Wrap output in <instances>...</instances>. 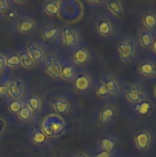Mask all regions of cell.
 I'll return each mask as SVG.
<instances>
[{
  "label": "cell",
  "mask_w": 156,
  "mask_h": 157,
  "mask_svg": "<svg viewBox=\"0 0 156 157\" xmlns=\"http://www.w3.org/2000/svg\"><path fill=\"white\" fill-rule=\"evenodd\" d=\"M124 92L125 98L132 103H139L143 99V93L142 90L136 86H125Z\"/></svg>",
  "instance_id": "cell-3"
},
{
  "label": "cell",
  "mask_w": 156,
  "mask_h": 157,
  "mask_svg": "<svg viewBox=\"0 0 156 157\" xmlns=\"http://www.w3.org/2000/svg\"><path fill=\"white\" fill-rule=\"evenodd\" d=\"M139 74L144 77H151L155 75V65L151 62H145L139 68Z\"/></svg>",
  "instance_id": "cell-14"
},
{
  "label": "cell",
  "mask_w": 156,
  "mask_h": 157,
  "mask_svg": "<svg viewBox=\"0 0 156 157\" xmlns=\"http://www.w3.org/2000/svg\"><path fill=\"white\" fill-rule=\"evenodd\" d=\"M6 63L8 66L12 67H17L21 64V57L18 54L12 55L11 56L6 58Z\"/></svg>",
  "instance_id": "cell-27"
},
{
  "label": "cell",
  "mask_w": 156,
  "mask_h": 157,
  "mask_svg": "<svg viewBox=\"0 0 156 157\" xmlns=\"http://www.w3.org/2000/svg\"><path fill=\"white\" fill-rule=\"evenodd\" d=\"M24 107V104L19 100H15V101H12V102L9 104V109L11 112L12 113H18L19 112V110H21L22 107Z\"/></svg>",
  "instance_id": "cell-29"
},
{
  "label": "cell",
  "mask_w": 156,
  "mask_h": 157,
  "mask_svg": "<svg viewBox=\"0 0 156 157\" xmlns=\"http://www.w3.org/2000/svg\"><path fill=\"white\" fill-rule=\"evenodd\" d=\"M120 59L123 62H128L132 60L136 52V44L133 41H122L118 45Z\"/></svg>",
  "instance_id": "cell-1"
},
{
  "label": "cell",
  "mask_w": 156,
  "mask_h": 157,
  "mask_svg": "<svg viewBox=\"0 0 156 157\" xmlns=\"http://www.w3.org/2000/svg\"><path fill=\"white\" fill-rule=\"evenodd\" d=\"M143 25L147 29H152L156 25L155 15L151 12H146L143 17Z\"/></svg>",
  "instance_id": "cell-20"
},
{
  "label": "cell",
  "mask_w": 156,
  "mask_h": 157,
  "mask_svg": "<svg viewBox=\"0 0 156 157\" xmlns=\"http://www.w3.org/2000/svg\"><path fill=\"white\" fill-rule=\"evenodd\" d=\"M8 9V2L6 0H0V12H5Z\"/></svg>",
  "instance_id": "cell-33"
},
{
  "label": "cell",
  "mask_w": 156,
  "mask_h": 157,
  "mask_svg": "<svg viewBox=\"0 0 156 157\" xmlns=\"http://www.w3.org/2000/svg\"><path fill=\"white\" fill-rule=\"evenodd\" d=\"M16 15H17V14L15 13V12H11L9 14V17L10 18H14L15 16H16Z\"/></svg>",
  "instance_id": "cell-36"
},
{
  "label": "cell",
  "mask_w": 156,
  "mask_h": 157,
  "mask_svg": "<svg viewBox=\"0 0 156 157\" xmlns=\"http://www.w3.org/2000/svg\"><path fill=\"white\" fill-rule=\"evenodd\" d=\"M59 33V29L58 27H50L48 29H46L43 31L42 36L44 40H51L57 36Z\"/></svg>",
  "instance_id": "cell-23"
},
{
  "label": "cell",
  "mask_w": 156,
  "mask_h": 157,
  "mask_svg": "<svg viewBox=\"0 0 156 157\" xmlns=\"http://www.w3.org/2000/svg\"><path fill=\"white\" fill-rule=\"evenodd\" d=\"M21 57V64L25 68H32L35 65V61L32 60L28 53H23L20 55Z\"/></svg>",
  "instance_id": "cell-25"
},
{
  "label": "cell",
  "mask_w": 156,
  "mask_h": 157,
  "mask_svg": "<svg viewBox=\"0 0 156 157\" xmlns=\"http://www.w3.org/2000/svg\"><path fill=\"white\" fill-rule=\"evenodd\" d=\"M153 41H154V39L152 38V35L148 31H144L141 33L140 36H139L140 44L145 48H151Z\"/></svg>",
  "instance_id": "cell-18"
},
{
  "label": "cell",
  "mask_w": 156,
  "mask_h": 157,
  "mask_svg": "<svg viewBox=\"0 0 156 157\" xmlns=\"http://www.w3.org/2000/svg\"><path fill=\"white\" fill-rule=\"evenodd\" d=\"M101 146H102V150H103L111 152L112 153V151H113V149H114L116 144H115V143L113 142V140H111L108 139V138L103 137L101 140Z\"/></svg>",
  "instance_id": "cell-28"
},
{
  "label": "cell",
  "mask_w": 156,
  "mask_h": 157,
  "mask_svg": "<svg viewBox=\"0 0 156 157\" xmlns=\"http://www.w3.org/2000/svg\"><path fill=\"white\" fill-rule=\"evenodd\" d=\"M101 83L103 84L104 87L107 90V91L110 93V94H116L119 92V84H118L117 81L114 78H111V77H106V78H103V80H102Z\"/></svg>",
  "instance_id": "cell-11"
},
{
  "label": "cell",
  "mask_w": 156,
  "mask_h": 157,
  "mask_svg": "<svg viewBox=\"0 0 156 157\" xmlns=\"http://www.w3.org/2000/svg\"><path fill=\"white\" fill-rule=\"evenodd\" d=\"M41 101L39 98L36 96L31 97L28 100V108L33 111H38L39 109L41 108Z\"/></svg>",
  "instance_id": "cell-22"
},
{
  "label": "cell",
  "mask_w": 156,
  "mask_h": 157,
  "mask_svg": "<svg viewBox=\"0 0 156 157\" xmlns=\"http://www.w3.org/2000/svg\"><path fill=\"white\" fill-rule=\"evenodd\" d=\"M6 122H5L3 120L0 119V133H2V132H3V130H5V128H6Z\"/></svg>",
  "instance_id": "cell-35"
},
{
  "label": "cell",
  "mask_w": 156,
  "mask_h": 157,
  "mask_svg": "<svg viewBox=\"0 0 156 157\" xmlns=\"http://www.w3.org/2000/svg\"><path fill=\"white\" fill-rule=\"evenodd\" d=\"M6 65V58L2 55H0V72L5 68Z\"/></svg>",
  "instance_id": "cell-34"
},
{
  "label": "cell",
  "mask_w": 156,
  "mask_h": 157,
  "mask_svg": "<svg viewBox=\"0 0 156 157\" xmlns=\"http://www.w3.org/2000/svg\"><path fill=\"white\" fill-rule=\"evenodd\" d=\"M53 107L55 111L59 114L67 113L70 107V103L64 100H55L53 101Z\"/></svg>",
  "instance_id": "cell-15"
},
{
  "label": "cell",
  "mask_w": 156,
  "mask_h": 157,
  "mask_svg": "<svg viewBox=\"0 0 156 157\" xmlns=\"http://www.w3.org/2000/svg\"><path fill=\"white\" fill-rule=\"evenodd\" d=\"M62 34L64 43L67 47H70V46L73 45V44H75L77 42L78 35L70 27L64 28L62 31Z\"/></svg>",
  "instance_id": "cell-7"
},
{
  "label": "cell",
  "mask_w": 156,
  "mask_h": 157,
  "mask_svg": "<svg viewBox=\"0 0 156 157\" xmlns=\"http://www.w3.org/2000/svg\"><path fill=\"white\" fill-rule=\"evenodd\" d=\"M74 70L71 66H64V67H61V77L63 79L70 81L74 77Z\"/></svg>",
  "instance_id": "cell-24"
},
{
  "label": "cell",
  "mask_w": 156,
  "mask_h": 157,
  "mask_svg": "<svg viewBox=\"0 0 156 157\" xmlns=\"http://www.w3.org/2000/svg\"><path fill=\"white\" fill-rule=\"evenodd\" d=\"M93 157H112V153L111 152H108L102 150L101 151L96 153L93 156Z\"/></svg>",
  "instance_id": "cell-32"
},
{
  "label": "cell",
  "mask_w": 156,
  "mask_h": 157,
  "mask_svg": "<svg viewBox=\"0 0 156 157\" xmlns=\"http://www.w3.org/2000/svg\"><path fill=\"white\" fill-rule=\"evenodd\" d=\"M61 67L58 60L52 57H48L45 66V71L51 78L58 79L61 78Z\"/></svg>",
  "instance_id": "cell-2"
},
{
  "label": "cell",
  "mask_w": 156,
  "mask_h": 157,
  "mask_svg": "<svg viewBox=\"0 0 156 157\" xmlns=\"http://www.w3.org/2000/svg\"><path fill=\"white\" fill-rule=\"evenodd\" d=\"M151 135L148 132H140L135 137V143L137 148L140 150H146L151 144Z\"/></svg>",
  "instance_id": "cell-4"
},
{
  "label": "cell",
  "mask_w": 156,
  "mask_h": 157,
  "mask_svg": "<svg viewBox=\"0 0 156 157\" xmlns=\"http://www.w3.org/2000/svg\"><path fill=\"white\" fill-rule=\"evenodd\" d=\"M76 157H90V156H89L88 155L86 154V153H79V154L77 155V156H76Z\"/></svg>",
  "instance_id": "cell-38"
},
{
  "label": "cell",
  "mask_w": 156,
  "mask_h": 157,
  "mask_svg": "<svg viewBox=\"0 0 156 157\" xmlns=\"http://www.w3.org/2000/svg\"><path fill=\"white\" fill-rule=\"evenodd\" d=\"M90 53L84 48H80L76 49L73 54V59L75 64L78 65H84L87 64L90 60Z\"/></svg>",
  "instance_id": "cell-6"
},
{
  "label": "cell",
  "mask_w": 156,
  "mask_h": 157,
  "mask_svg": "<svg viewBox=\"0 0 156 157\" xmlns=\"http://www.w3.org/2000/svg\"><path fill=\"white\" fill-rule=\"evenodd\" d=\"M151 48H152V51L154 52V53H155V41H154V40L153 41L152 44H151Z\"/></svg>",
  "instance_id": "cell-37"
},
{
  "label": "cell",
  "mask_w": 156,
  "mask_h": 157,
  "mask_svg": "<svg viewBox=\"0 0 156 157\" xmlns=\"http://www.w3.org/2000/svg\"><path fill=\"white\" fill-rule=\"evenodd\" d=\"M96 94H97L99 97H100V98H106L108 95H110V93L107 91V90L106 89V87H104V85L102 84V83L98 85L97 88H96Z\"/></svg>",
  "instance_id": "cell-30"
},
{
  "label": "cell",
  "mask_w": 156,
  "mask_h": 157,
  "mask_svg": "<svg viewBox=\"0 0 156 157\" xmlns=\"http://www.w3.org/2000/svg\"><path fill=\"white\" fill-rule=\"evenodd\" d=\"M35 22L31 18H24L21 20L18 24V30L21 33L30 32L35 29Z\"/></svg>",
  "instance_id": "cell-13"
},
{
  "label": "cell",
  "mask_w": 156,
  "mask_h": 157,
  "mask_svg": "<svg viewBox=\"0 0 156 157\" xmlns=\"http://www.w3.org/2000/svg\"><path fill=\"white\" fill-rule=\"evenodd\" d=\"M28 55L35 61V63L41 61L44 57V52L42 49L34 43L31 42L28 46Z\"/></svg>",
  "instance_id": "cell-9"
},
{
  "label": "cell",
  "mask_w": 156,
  "mask_h": 157,
  "mask_svg": "<svg viewBox=\"0 0 156 157\" xmlns=\"http://www.w3.org/2000/svg\"><path fill=\"white\" fill-rule=\"evenodd\" d=\"M18 117L21 121H28L32 118V111L28 108V106H24L18 113Z\"/></svg>",
  "instance_id": "cell-26"
},
{
  "label": "cell",
  "mask_w": 156,
  "mask_h": 157,
  "mask_svg": "<svg viewBox=\"0 0 156 157\" xmlns=\"http://www.w3.org/2000/svg\"><path fill=\"white\" fill-rule=\"evenodd\" d=\"M24 92V87L20 83L13 82L9 85V94L15 99H19L23 95Z\"/></svg>",
  "instance_id": "cell-12"
},
{
  "label": "cell",
  "mask_w": 156,
  "mask_h": 157,
  "mask_svg": "<svg viewBox=\"0 0 156 157\" xmlns=\"http://www.w3.org/2000/svg\"><path fill=\"white\" fill-rule=\"evenodd\" d=\"M107 7L110 9V12H113L116 16L121 17L123 15L122 4L120 1L118 0H109L107 1Z\"/></svg>",
  "instance_id": "cell-16"
},
{
  "label": "cell",
  "mask_w": 156,
  "mask_h": 157,
  "mask_svg": "<svg viewBox=\"0 0 156 157\" xmlns=\"http://www.w3.org/2000/svg\"><path fill=\"white\" fill-rule=\"evenodd\" d=\"M47 140V136L44 133V132L38 128H35L33 135H32V140L37 144H42Z\"/></svg>",
  "instance_id": "cell-21"
},
{
  "label": "cell",
  "mask_w": 156,
  "mask_h": 157,
  "mask_svg": "<svg viewBox=\"0 0 156 157\" xmlns=\"http://www.w3.org/2000/svg\"><path fill=\"white\" fill-rule=\"evenodd\" d=\"M115 115V109L111 107H107L102 109L99 113V125L100 127L105 125L108 121H110Z\"/></svg>",
  "instance_id": "cell-10"
},
{
  "label": "cell",
  "mask_w": 156,
  "mask_h": 157,
  "mask_svg": "<svg viewBox=\"0 0 156 157\" xmlns=\"http://www.w3.org/2000/svg\"><path fill=\"white\" fill-rule=\"evenodd\" d=\"M9 94V85L0 86V97L6 98Z\"/></svg>",
  "instance_id": "cell-31"
},
{
  "label": "cell",
  "mask_w": 156,
  "mask_h": 157,
  "mask_svg": "<svg viewBox=\"0 0 156 157\" xmlns=\"http://www.w3.org/2000/svg\"><path fill=\"white\" fill-rule=\"evenodd\" d=\"M96 30H97V32L99 35L106 37L111 34L112 31H113V26H112L110 20L106 19V18H103V19H101L97 23Z\"/></svg>",
  "instance_id": "cell-8"
},
{
  "label": "cell",
  "mask_w": 156,
  "mask_h": 157,
  "mask_svg": "<svg viewBox=\"0 0 156 157\" xmlns=\"http://www.w3.org/2000/svg\"><path fill=\"white\" fill-rule=\"evenodd\" d=\"M44 10L50 15H58L60 12V5L57 2H47L44 6Z\"/></svg>",
  "instance_id": "cell-17"
},
{
  "label": "cell",
  "mask_w": 156,
  "mask_h": 157,
  "mask_svg": "<svg viewBox=\"0 0 156 157\" xmlns=\"http://www.w3.org/2000/svg\"><path fill=\"white\" fill-rule=\"evenodd\" d=\"M74 87L78 91H85L91 85V79L86 74H80L76 75L73 81Z\"/></svg>",
  "instance_id": "cell-5"
},
{
  "label": "cell",
  "mask_w": 156,
  "mask_h": 157,
  "mask_svg": "<svg viewBox=\"0 0 156 157\" xmlns=\"http://www.w3.org/2000/svg\"><path fill=\"white\" fill-rule=\"evenodd\" d=\"M151 104L148 101H143L142 100L140 102L137 103L135 107V110L136 113L141 115H145L151 110Z\"/></svg>",
  "instance_id": "cell-19"
}]
</instances>
